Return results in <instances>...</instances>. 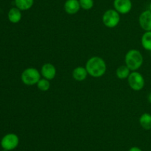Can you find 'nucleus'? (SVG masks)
Returning <instances> with one entry per match:
<instances>
[{
  "mask_svg": "<svg viewBox=\"0 0 151 151\" xmlns=\"http://www.w3.org/2000/svg\"><path fill=\"white\" fill-rule=\"evenodd\" d=\"M88 74L94 78H100L106 73L107 66L104 59L99 56L91 57L86 64Z\"/></svg>",
  "mask_w": 151,
  "mask_h": 151,
  "instance_id": "1",
  "label": "nucleus"
},
{
  "mask_svg": "<svg viewBox=\"0 0 151 151\" xmlns=\"http://www.w3.org/2000/svg\"><path fill=\"white\" fill-rule=\"evenodd\" d=\"M143 61L144 59L141 52L136 49L128 50L125 54V65L132 71H136L141 68Z\"/></svg>",
  "mask_w": 151,
  "mask_h": 151,
  "instance_id": "2",
  "label": "nucleus"
},
{
  "mask_svg": "<svg viewBox=\"0 0 151 151\" xmlns=\"http://www.w3.org/2000/svg\"><path fill=\"white\" fill-rule=\"evenodd\" d=\"M41 73L35 68H26L21 75V79L24 84L28 86L37 84L41 79Z\"/></svg>",
  "mask_w": 151,
  "mask_h": 151,
  "instance_id": "3",
  "label": "nucleus"
},
{
  "mask_svg": "<svg viewBox=\"0 0 151 151\" xmlns=\"http://www.w3.org/2000/svg\"><path fill=\"white\" fill-rule=\"evenodd\" d=\"M103 23L109 28H114L118 25L120 21L119 13L114 9H109L106 10L103 15Z\"/></svg>",
  "mask_w": 151,
  "mask_h": 151,
  "instance_id": "4",
  "label": "nucleus"
},
{
  "mask_svg": "<svg viewBox=\"0 0 151 151\" xmlns=\"http://www.w3.org/2000/svg\"><path fill=\"white\" fill-rule=\"evenodd\" d=\"M128 82L130 87L135 91H139L145 87V78L143 76L137 71L131 73L128 78Z\"/></svg>",
  "mask_w": 151,
  "mask_h": 151,
  "instance_id": "5",
  "label": "nucleus"
},
{
  "mask_svg": "<svg viewBox=\"0 0 151 151\" xmlns=\"http://www.w3.org/2000/svg\"><path fill=\"white\" fill-rule=\"evenodd\" d=\"M1 147L3 150L7 151L13 150L16 149L19 144V138L15 133H7L1 139Z\"/></svg>",
  "mask_w": 151,
  "mask_h": 151,
  "instance_id": "6",
  "label": "nucleus"
},
{
  "mask_svg": "<svg viewBox=\"0 0 151 151\" xmlns=\"http://www.w3.org/2000/svg\"><path fill=\"white\" fill-rule=\"evenodd\" d=\"M114 7L119 13L127 14L132 9V2L131 0H114Z\"/></svg>",
  "mask_w": 151,
  "mask_h": 151,
  "instance_id": "7",
  "label": "nucleus"
},
{
  "mask_svg": "<svg viewBox=\"0 0 151 151\" xmlns=\"http://www.w3.org/2000/svg\"><path fill=\"white\" fill-rule=\"evenodd\" d=\"M139 23L145 31H151V12L150 10H145L140 14Z\"/></svg>",
  "mask_w": 151,
  "mask_h": 151,
  "instance_id": "8",
  "label": "nucleus"
},
{
  "mask_svg": "<svg viewBox=\"0 0 151 151\" xmlns=\"http://www.w3.org/2000/svg\"><path fill=\"white\" fill-rule=\"evenodd\" d=\"M56 68L52 64L45 63L42 65L41 70V74L43 78L48 80H52L56 76Z\"/></svg>",
  "mask_w": 151,
  "mask_h": 151,
  "instance_id": "9",
  "label": "nucleus"
},
{
  "mask_svg": "<svg viewBox=\"0 0 151 151\" xmlns=\"http://www.w3.org/2000/svg\"><path fill=\"white\" fill-rule=\"evenodd\" d=\"M81 9L79 0H66L64 3V10L68 14H76Z\"/></svg>",
  "mask_w": 151,
  "mask_h": 151,
  "instance_id": "10",
  "label": "nucleus"
},
{
  "mask_svg": "<svg viewBox=\"0 0 151 151\" xmlns=\"http://www.w3.org/2000/svg\"><path fill=\"white\" fill-rule=\"evenodd\" d=\"M7 18H8V20L10 21L11 23H19V22L22 20V10H19V9L16 7H11V8L9 10L8 13H7Z\"/></svg>",
  "mask_w": 151,
  "mask_h": 151,
  "instance_id": "11",
  "label": "nucleus"
},
{
  "mask_svg": "<svg viewBox=\"0 0 151 151\" xmlns=\"http://www.w3.org/2000/svg\"><path fill=\"white\" fill-rule=\"evenodd\" d=\"M88 76V72H87L86 68L83 67H77L72 71V77L75 80L78 81H82L86 78Z\"/></svg>",
  "mask_w": 151,
  "mask_h": 151,
  "instance_id": "12",
  "label": "nucleus"
},
{
  "mask_svg": "<svg viewBox=\"0 0 151 151\" xmlns=\"http://www.w3.org/2000/svg\"><path fill=\"white\" fill-rule=\"evenodd\" d=\"M139 124L143 129L146 130H151V114L145 113L139 117Z\"/></svg>",
  "mask_w": 151,
  "mask_h": 151,
  "instance_id": "13",
  "label": "nucleus"
},
{
  "mask_svg": "<svg viewBox=\"0 0 151 151\" xmlns=\"http://www.w3.org/2000/svg\"><path fill=\"white\" fill-rule=\"evenodd\" d=\"M16 7L22 11L27 10L32 7L34 0H14Z\"/></svg>",
  "mask_w": 151,
  "mask_h": 151,
  "instance_id": "14",
  "label": "nucleus"
},
{
  "mask_svg": "<svg viewBox=\"0 0 151 151\" xmlns=\"http://www.w3.org/2000/svg\"><path fill=\"white\" fill-rule=\"evenodd\" d=\"M141 43L145 50L151 51V31H145L142 36Z\"/></svg>",
  "mask_w": 151,
  "mask_h": 151,
  "instance_id": "15",
  "label": "nucleus"
},
{
  "mask_svg": "<svg viewBox=\"0 0 151 151\" xmlns=\"http://www.w3.org/2000/svg\"><path fill=\"white\" fill-rule=\"evenodd\" d=\"M131 70L126 66V65H121L116 69V75L119 79H125L128 78L131 73Z\"/></svg>",
  "mask_w": 151,
  "mask_h": 151,
  "instance_id": "16",
  "label": "nucleus"
},
{
  "mask_svg": "<svg viewBox=\"0 0 151 151\" xmlns=\"http://www.w3.org/2000/svg\"><path fill=\"white\" fill-rule=\"evenodd\" d=\"M37 87H38V90H41V91H47L50 88V80L46 79L44 78H41L37 83Z\"/></svg>",
  "mask_w": 151,
  "mask_h": 151,
  "instance_id": "17",
  "label": "nucleus"
},
{
  "mask_svg": "<svg viewBox=\"0 0 151 151\" xmlns=\"http://www.w3.org/2000/svg\"><path fill=\"white\" fill-rule=\"evenodd\" d=\"M81 8L85 10H91L94 7V0H79Z\"/></svg>",
  "mask_w": 151,
  "mask_h": 151,
  "instance_id": "18",
  "label": "nucleus"
},
{
  "mask_svg": "<svg viewBox=\"0 0 151 151\" xmlns=\"http://www.w3.org/2000/svg\"><path fill=\"white\" fill-rule=\"evenodd\" d=\"M128 151H142V150L140 149L138 147H132L131 148H130V150Z\"/></svg>",
  "mask_w": 151,
  "mask_h": 151,
  "instance_id": "19",
  "label": "nucleus"
},
{
  "mask_svg": "<svg viewBox=\"0 0 151 151\" xmlns=\"http://www.w3.org/2000/svg\"><path fill=\"white\" fill-rule=\"evenodd\" d=\"M148 101L150 103H151V93L148 95Z\"/></svg>",
  "mask_w": 151,
  "mask_h": 151,
  "instance_id": "20",
  "label": "nucleus"
},
{
  "mask_svg": "<svg viewBox=\"0 0 151 151\" xmlns=\"http://www.w3.org/2000/svg\"><path fill=\"white\" fill-rule=\"evenodd\" d=\"M149 10L151 12V2L150 3V5H149Z\"/></svg>",
  "mask_w": 151,
  "mask_h": 151,
  "instance_id": "21",
  "label": "nucleus"
},
{
  "mask_svg": "<svg viewBox=\"0 0 151 151\" xmlns=\"http://www.w3.org/2000/svg\"><path fill=\"white\" fill-rule=\"evenodd\" d=\"M3 151H7V150H3Z\"/></svg>",
  "mask_w": 151,
  "mask_h": 151,
  "instance_id": "22",
  "label": "nucleus"
}]
</instances>
